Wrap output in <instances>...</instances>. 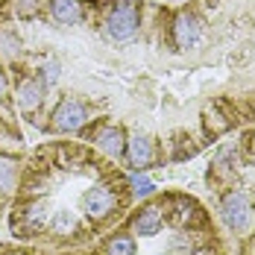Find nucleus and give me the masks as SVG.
I'll list each match as a JSON object with an SVG mask.
<instances>
[{"label": "nucleus", "instance_id": "f8f14e48", "mask_svg": "<svg viewBox=\"0 0 255 255\" xmlns=\"http://www.w3.org/2000/svg\"><path fill=\"white\" fill-rule=\"evenodd\" d=\"M15 176H18L15 161H12V158H0V191H12Z\"/></svg>", "mask_w": 255, "mask_h": 255}, {"label": "nucleus", "instance_id": "2eb2a0df", "mask_svg": "<svg viewBox=\"0 0 255 255\" xmlns=\"http://www.w3.org/2000/svg\"><path fill=\"white\" fill-rule=\"evenodd\" d=\"M41 82H44V85H53V82H56V79H59V62H56V59H50V62H44V68H41Z\"/></svg>", "mask_w": 255, "mask_h": 255}, {"label": "nucleus", "instance_id": "a211bd4d", "mask_svg": "<svg viewBox=\"0 0 255 255\" xmlns=\"http://www.w3.org/2000/svg\"><path fill=\"white\" fill-rule=\"evenodd\" d=\"M71 226H74V217H71V211H65V208H62V211H59V214H56V229H71Z\"/></svg>", "mask_w": 255, "mask_h": 255}, {"label": "nucleus", "instance_id": "423d86ee", "mask_svg": "<svg viewBox=\"0 0 255 255\" xmlns=\"http://www.w3.org/2000/svg\"><path fill=\"white\" fill-rule=\"evenodd\" d=\"M158 229H161V208H158V205L141 208V211L135 214V220H132V235L153 238V235H158Z\"/></svg>", "mask_w": 255, "mask_h": 255}, {"label": "nucleus", "instance_id": "ddd939ff", "mask_svg": "<svg viewBox=\"0 0 255 255\" xmlns=\"http://www.w3.org/2000/svg\"><path fill=\"white\" fill-rule=\"evenodd\" d=\"M129 185H132V194H135V197H150L155 191L153 179L141 176V173H132V176H129Z\"/></svg>", "mask_w": 255, "mask_h": 255}, {"label": "nucleus", "instance_id": "9b49d317", "mask_svg": "<svg viewBox=\"0 0 255 255\" xmlns=\"http://www.w3.org/2000/svg\"><path fill=\"white\" fill-rule=\"evenodd\" d=\"M106 255H135V238L129 235H115L106 244Z\"/></svg>", "mask_w": 255, "mask_h": 255}, {"label": "nucleus", "instance_id": "9d476101", "mask_svg": "<svg viewBox=\"0 0 255 255\" xmlns=\"http://www.w3.org/2000/svg\"><path fill=\"white\" fill-rule=\"evenodd\" d=\"M53 18L59 24H77L79 18H82L79 0H53Z\"/></svg>", "mask_w": 255, "mask_h": 255}, {"label": "nucleus", "instance_id": "4468645a", "mask_svg": "<svg viewBox=\"0 0 255 255\" xmlns=\"http://www.w3.org/2000/svg\"><path fill=\"white\" fill-rule=\"evenodd\" d=\"M47 220V203L41 200V203H35L32 208H29V214H26V223L29 226H41Z\"/></svg>", "mask_w": 255, "mask_h": 255}, {"label": "nucleus", "instance_id": "1a4fd4ad", "mask_svg": "<svg viewBox=\"0 0 255 255\" xmlns=\"http://www.w3.org/2000/svg\"><path fill=\"white\" fill-rule=\"evenodd\" d=\"M97 147H100L109 158H121L124 150H127V135H124V129H118V127L100 129V135H97Z\"/></svg>", "mask_w": 255, "mask_h": 255}, {"label": "nucleus", "instance_id": "20e7f679", "mask_svg": "<svg viewBox=\"0 0 255 255\" xmlns=\"http://www.w3.org/2000/svg\"><path fill=\"white\" fill-rule=\"evenodd\" d=\"M200 38H203V21L194 12H188V9L179 12L173 18V41H176V47H182V50L197 47Z\"/></svg>", "mask_w": 255, "mask_h": 255}, {"label": "nucleus", "instance_id": "39448f33", "mask_svg": "<svg viewBox=\"0 0 255 255\" xmlns=\"http://www.w3.org/2000/svg\"><path fill=\"white\" fill-rule=\"evenodd\" d=\"M115 208V194L109 191V188H88L85 194H82V211L88 214V217H106L109 211Z\"/></svg>", "mask_w": 255, "mask_h": 255}, {"label": "nucleus", "instance_id": "f257e3e1", "mask_svg": "<svg viewBox=\"0 0 255 255\" xmlns=\"http://www.w3.org/2000/svg\"><path fill=\"white\" fill-rule=\"evenodd\" d=\"M138 24H141V12H138V6L135 3H118L112 12H109V18H106V38L109 41H129L135 32H138Z\"/></svg>", "mask_w": 255, "mask_h": 255}, {"label": "nucleus", "instance_id": "6e6552de", "mask_svg": "<svg viewBox=\"0 0 255 255\" xmlns=\"http://www.w3.org/2000/svg\"><path fill=\"white\" fill-rule=\"evenodd\" d=\"M44 82L41 79H24L21 85H18V106H21V112H35L41 100H44Z\"/></svg>", "mask_w": 255, "mask_h": 255}, {"label": "nucleus", "instance_id": "f03ea898", "mask_svg": "<svg viewBox=\"0 0 255 255\" xmlns=\"http://www.w3.org/2000/svg\"><path fill=\"white\" fill-rule=\"evenodd\" d=\"M220 214H223V223L229 226L232 232H244L253 220V205H250V197L244 191H229L223 197V205H220Z\"/></svg>", "mask_w": 255, "mask_h": 255}, {"label": "nucleus", "instance_id": "0eeeda50", "mask_svg": "<svg viewBox=\"0 0 255 255\" xmlns=\"http://www.w3.org/2000/svg\"><path fill=\"white\" fill-rule=\"evenodd\" d=\"M153 141L147 138V135H132L127 141V158H129V164L132 167H147L150 161H153Z\"/></svg>", "mask_w": 255, "mask_h": 255}, {"label": "nucleus", "instance_id": "7ed1b4c3", "mask_svg": "<svg viewBox=\"0 0 255 255\" xmlns=\"http://www.w3.org/2000/svg\"><path fill=\"white\" fill-rule=\"evenodd\" d=\"M88 121V112L77 97H62V103L53 109V129L56 132H77Z\"/></svg>", "mask_w": 255, "mask_h": 255}, {"label": "nucleus", "instance_id": "6ab92c4d", "mask_svg": "<svg viewBox=\"0 0 255 255\" xmlns=\"http://www.w3.org/2000/svg\"><path fill=\"white\" fill-rule=\"evenodd\" d=\"M3 94H6V77L0 74V97H3Z\"/></svg>", "mask_w": 255, "mask_h": 255}, {"label": "nucleus", "instance_id": "f3484780", "mask_svg": "<svg viewBox=\"0 0 255 255\" xmlns=\"http://www.w3.org/2000/svg\"><path fill=\"white\" fill-rule=\"evenodd\" d=\"M167 253L170 255H191V244H188V238H173L170 247H167Z\"/></svg>", "mask_w": 255, "mask_h": 255}, {"label": "nucleus", "instance_id": "dca6fc26", "mask_svg": "<svg viewBox=\"0 0 255 255\" xmlns=\"http://www.w3.org/2000/svg\"><path fill=\"white\" fill-rule=\"evenodd\" d=\"M41 9V0H18V15L21 18H35Z\"/></svg>", "mask_w": 255, "mask_h": 255}]
</instances>
